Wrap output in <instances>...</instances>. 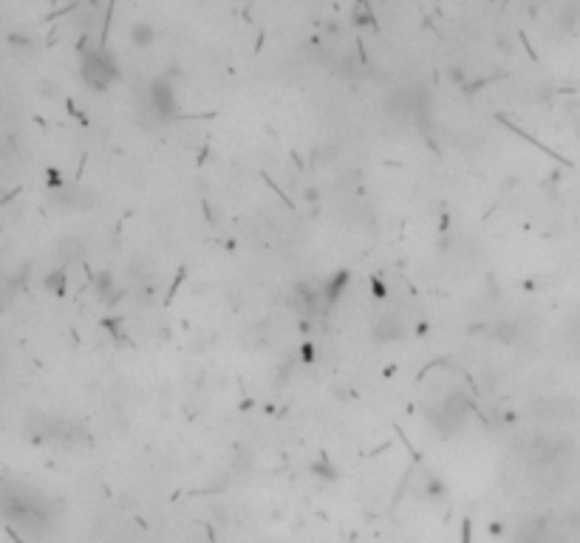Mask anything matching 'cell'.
<instances>
[{"mask_svg":"<svg viewBox=\"0 0 580 543\" xmlns=\"http://www.w3.org/2000/svg\"><path fill=\"white\" fill-rule=\"evenodd\" d=\"M79 74H82V82L97 91V94H105L111 86L119 82V65L116 60L108 54V51H86L82 54V65H79Z\"/></svg>","mask_w":580,"mask_h":543,"instance_id":"1","label":"cell"},{"mask_svg":"<svg viewBox=\"0 0 580 543\" xmlns=\"http://www.w3.org/2000/svg\"><path fill=\"white\" fill-rule=\"evenodd\" d=\"M147 99H150V113L156 116V122H173L179 116V97L168 76H156L150 82Z\"/></svg>","mask_w":580,"mask_h":543,"instance_id":"2","label":"cell"},{"mask_svg":"<svg viewBox=\"0 0 580 543\" xmlns=\"http://www.w3.org/2000/svg\"><path fill=\"white\" fill-rule=\"evenodd\" d=\"M348 283H351V275H348L346 269H340L335 277H328V280H325V286H323V306H325V309L337 306V303H340V298L346 295Z\"/></svg>","mask_w":580,"mask_h":543,"instance_id":"3","label":"cell"},{"mask_svg":"<svg viewBox=\"0 0 580 543\" xmlns=\"http://www.w3.org/2000/svg\"><path fill=\"white\" fill-rule=\"evenodd\" d=\"M402 334H405V325H402V320H396L394 314L382 317V320L377 323V328H374V337H377L380 343H394V340H402Z\"/></svg>","mask_w":580,"mask_h":543,"instance_id":"4","label":"cell"},{"mask_svg":"<svg viewBox=\"0 0 580 543\" xmlns=\"http://www.w3.org/2000/svg\"><path fill=\"white\" fill-rule=\"evenodd\" d=\"M94 291H97V298L105 300V303L116 300V295H119V291H116V280H113V275L108 269H102V272L94 275Z\"/></svg>","mask_w":580,"mask_h":543,"instance_id":"5","label":"cell"},{"mask_svg":"<svg viewBox=\"0 0 580 543\" xmlns=\"http://www.w3.org/2000/svg\"><path fill=\"white\" fill-rule=\"evenodd\" d=\"M128 37H131V43H134V46L147 49V46H153V43H156V29H153L150 23L139 20V23H134V26H131Z\"/></svg>","mask_w":580,"mask_h":543,"instance_id":"6","label":"cell"},{"mask_svg":"<svg viewBox=\"0 0 580 543\" xmlns=\"http://www.w3.org/2000/svg\"><path fill=\"white\" fill-rule=\"evenodd\" d=\"M312 473H314L320 481H328V484H335V481L340 478V470H337L335 464H331V458H328V455H320V458H317V462L312 464Z\"/></svg>","mask_w":580,"mask_h":543,"instance_id":"7","label":"cell"},{"mask_svg":"<svg viewBox=\"0 0 580 543\" xmlns=\"http://www.w3.org/2000/svg\"><path fill=\"white\" fill-rule=\"evenodd\" d=\"M425 492H428V498H433V501H442V498L447 495V487H444V481H442V478H436V476H428Z\"/></svg>","mask_w":580,"mask_h":543,"instance_id":"8","label":"cell"},{"mask_svg":"<svg viewBox=\"0 0 580 543\" xmlns=\"http://www.w3.org/2000/svg\"><path fill=\"white\" fill-rule=\"evenodd\" d=\"M46 286L54 291V295H60V291H63V286H65V272H57V275H51V277L46 280Z\"/></svg>","mask_w":580,"mask_h":543,"instance_id":"9","label":"cell"},{"mask_svg":"<svg viewBox=\"0 0 580 543\" xmlns=\"http://www.w3.org/2000/svg\"><path fill=\"white\" fill-rule=\"evenodd\" d=\"M314 357H317V351H314V346H312V343H306V346H303V362L309 365V362H314Z\"/></svg>","mask_w":580,"mask_h":543,"instance_id":"10","label":"cell"}]
</instances>
